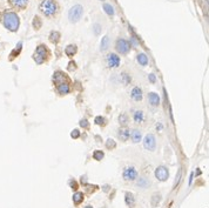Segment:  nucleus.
I'll use <instances>...</instances> for the list:
<instances>
[{
	"label": "nucleus",
	"mask_w": 209,
	"mask_h": 208,
	"mask_svg": "<svg viewBox=\"0 0 209 208\" xmlns=\"http://www.w3.org/2000/svg\"><path fill=\"white\" fill-rule=\"evenodd\" d=\"M2 24L6 28L11 32H17L20 25V20L19 17L14 12H6L4 17H2Z\"/></svg>",
	"instance_id": "nucleus-1"
},
{
	"label": "nucleus",
	"mask_w": 209,
	"mask_h": 208,
	"mask_svg": "<svg viewBox=\"0 0 209 208\" xmlns=\"http://www.w3.org/2000/svg\"><path fill=\"white\" fill-rule=\"evenodd\" d=\"M40 11L46 17H53L58 11V5L54 0H42L40 4Z\"/></svg>",
	"instance_id": "nucleus-2"
},
{
	"label": "nucleus",
	"mask_w": 209,
	"mask_h": 208,
	"mask_svg": "<svg viewBox=\"0 0 209 208\" xmlns=\"http://www.w3.org/2000/svg\"><path fill=\"white\" fill-rule=\"evenodd\" d=\"M83 14V7L81 5H74L68 11V19L71 22H78Z\"/></svg>",
	"instance_id": "nucleus-3"
},
{
	"label": "nucleus",
	"mask_w": 209,
	"mask_h": 208,
	"mask_svg": "<svg viewBox=\"0 0 209 208\" xmlns=\"http://www.w3.org/2000/svg\"><path fill=\"white\" fill-rule=\"evenodd\" d=\"M47 54H48V52H47V48L45 45H39L36 47V53H34V61H36L38 65H41L42 62H45L47 58Z\"/></svg>",
	"instance_id": "nucleus-4"
},
{
	"label": "nucleus",
	"mask_w": 209,
	"mask_h": 208,
	"mask_svg": "<svg viewBox=\"0 0 209 208\" xmlns=\"http://www.w3.org/2000/svg\"><path fill=\"white\" fill-rule=\"evenodd\" d=\"M122 177L126 181H134L135 179L138 178V171L133 167V166L126 167L125 169H123Z\"/></svg>",
	"instance_id": "nucleus-5"
},
{
	"label": "nucleus",
	"mask_w": 209,
	"mask_h": 208,
	"mask_svg": "<svg viewBox=\"0 0 209 208\" xmlns=\"http://www.w3.org/2000/svg\"><path fill=\"white\" fill-rule=\"evenodd\" d=\"M115 48H116V51L119 52L120 54H126V53H128L129 50H131V44H129L126 39H119V40L116 41Z\"/></svg>",
	"instance_id": "nucleus-6"
},
{
	"label": "nucleus",
	"mask_w": 209,
	"mask_h": 208,
	"mask_svg": "<svg viewBox=\"0 0 209 208\" xmlns=\"http://www.w3.org/2000/svg\"><path fill=\"white\" fill-rule=\"evenodd\" d=\"M143 146L148 151H154L156 147V140L153 134H147L143 139Z\"/></svg>",
	"instance_id": "nucleus-7"
},
{
	"label": "nucleus",
	"mask_w": 209,
	"mask_h": 208,
	"mask_svg": "<svg viewBox=\"0 0 209 208\" xmlns=\"http://www.w3.org/2000/svg\"><path fill=\"white\" fill-rule=\"evenodd\" d=\"M155 177L159 181H166L169 177V172L167 167L164 166H159L156 169H155Z\"/></svg>",
	"instance_id": "nucleus-8"
},
{
	"label": "nucleus",
	"mask_w": 209,
	"mask_h": 208,
	"mask_svg": "<svg viewBox=\"0 0 209 208\" xmlns=\"http://www.w3.org/2000/svg\"><path fill=\"white\" fill-rule=\"evenodd\" d=\"M107 65L108 67L111 68H116L119 65H120V58L114 54V53H111L107 56Z\"/></svg>",
	"instance_id": "nucleus-9"
},
{
	"label": "nucleus",
	"mask_w": 209,
	"mask_h": 208,
	"mask_svg": "<svg viewBox=\"0 0 209 208\" xmlns=\"http://www.w3.org/2000/svg\"><path fill=\"white\" fill-rule=\"evenodd\" d=\"M131 97H132V99L135 100V101H141L143 98L142 89H141L140 87H134L132 89V93H131Z\"/></svg>",
	"instance_id": "nucleus-10"
},
{
	"label": "nucleus",
	"mask_w": 209,
	"mask_h": 208,
	"mask_svg": "<svg viewBox=\"0 0 209 208\" xmlns=\"http://www.w3.org/2000/svg\"><path fill=\"white\" fill-rule=\"evenodd\" d=\"M10 2L12 4V6H14L17 8L24 10L28 4V0H10Z\"/></svg>",
	"instance_id": "nucleus-11"
},
{
	"label": "nucleus",
	"mask_w": 209,
	"mask_h": 208,
	"mask_svg": "<svg viewBox=\"0 0 209 208\" xmlns=\"http://www.w3.org/2000/svg\"><path fill=\"white\" fill-rule=\"evenodd\" d=\"M58 92L60 93V94H67V93H69V85H68V82H59L58 84Z\"/></svg>",
	"instance_id": "nucleus-12"
},
{
	"label": "nucleus",
	"mask_w": 209,
	"mask_h": 208,
	"mask_svg": "<svg viewBox=\"0 0 209 208\" xmlns=\"http://www.w3.org/2000/svg\"><path fill=\"white\" fill-rule=\"evenodd\" d=\"M148 100L152 106H159V104H160V97H159V94L154 93V92L148 94Z\"/></svg>",
	"instance_id": "nucleus-13"
},
{
	"label": "nucleus",
	"mask_w": 209,
	"mask_h": 208,
	"mask_svg": "<svg viewBox=\"0 0 209 208\" xmlns=\"http://www.w3.org/2000/svg\"><path fill=\"white\" fill-rule=\"evenodd\" d=\"M133 119L135 123H142L145 120V114L142 111H135L133 113Z\"/></svg>",
	"instance_id": "nucleus-14"
},
{
	"label": "nucleus",
	"mask_w": 209,
	"mask_h": 208,
	"mask_svg": "<svg viewBox=\"0 0 209 208\" xmlns=\"http://www.w3.org/2000/svg\"><path fill=\"white\" fill-rule=\"evenodd\" d=\"M129 137L132 138V141L134 142V143H138V142L141 141V139H142V134H141V132H140L139 129H133Z\"/></svg>",
	"instance_id": "nucleus-15"
},
{
	"label": "nucleus",
	"mask_w": 209,
	"mask_h": 208,
	"mask_svg": "<svg viewBox=\"0 0 209 208\" xmlns=\"http://www.w3.org/2000/svg\"><path fill=\"white\" fill-rule=\"evenodd\" d=\"M125 201H126V205H127L128 207L134 208V206H135V199H134V195H133L132 193H129V192L126 193V195H125Z\"/></svg>",
	"instance_id": "nucleus-16"
},
{
	"label": "nucleus",
	"mask_w": 209,
	"mask_h": 208,
	"mask_svg": "<svg viewBox=\"0 0 209 208\" xmlns=\"http://www.w3.org/2000/svg\"><path fill=\"white\" fill-rule=\"evenodd\" d=\"M108 47H109V38H108V36H105L101 39L100 50H101V52H105V51H107L108 50Z\"/></svg>",
	"instance_id": "nucleus-17"
},
{
	"label": "nucleus",
	"mask_w": 209,
	"mask_h": 208,
	"mask_svg": "<svg viewBox=\"0 0 209 208\" xmlns=\"http://www.w3.org/2000/svg\"><path fill=\"white\" fill-rule=\"evenodd\" d=\"M117 135H119V138H120L122 141H127L129 135H131V133H129L128 129L122 128V129H120V131H119V134H117Z\"/></svg>",
	"instance_id": "nucleus-18"
},
{
	"label": "nucleus",
	"mask_w": 209,
	"mask_h": 208,
	"mask_svg": "<svg viewBox=\"0 0 209 208\" xmlns=\"http://www.w3.org/2000/svg\"><path fill=\"white\" fill-rule=\"evenodd\" d=\"M136 59H138V62L141 65V66H146V65L148 64V56H146L145 53H140Z\"/></svg>",
	"instance_id": "nucleus-19"
},
{
	"label": "nucleus",
	"mask_w": 209,
	"mask_h": 208,
	"mask_svg": "<svg viewBox=\"0 0 209 208\" xmlns=\"http://www.w3.org/2000/svg\"><path fill=\"white\" fill-rule=\"evenodd\" d=\"M65 53H66L68 56H73L75 53H77V46L75 45H68L65 50Z\"/></svg>",
	"instance_id": "nucleus-20"
},
{
	"label": "nucleus",
	"mask_w": 209,
	"mask_h": 208,
	"mask_svg": "<svg viewBox=\"0 0 209 208\" xmlns=\"http://www.w3.org/2000/svg\"><path fill=\"white\" fill-rule=\"evenodd\" d=\"M50 40H51L52 42H54V44L59 42V40H60V33L56 32V31L51 32V34H50Z\"/></svg>",
	"instance_id": "nucleus-21"
},
{
	"label": "nucleus",
	"mask_w": 209,
	"mask_h": 208,
	"mask_svg": "<svg viewBox=\"0 0 209 208\" xmlns=\"http://www.w3.org/2000/svg\"><path fill=\"white\" fill-rule=\"evenodd\" d=\"M103 10H105V12L107 13L108 15H114L115 14V11H114V7H113L111 4H105L103 5Z\"/></svg>",
	"instance_id": "nucleus-22"
},
{
	"label": "nucleus",
	"mask_w": 209,
	"mask_h": 208,
	"mask_svg": "<svg viewBox=\"0 0 209 208\" xmlns=\"http://www.w3.org/2000/svg\"><path fill=\"white\" fill-rule=\"evenodd\" d=\"M82 200H83V194L80 193V192H78V193L73 195V201H74L75 205H79L80 202H82Z\"/></svg>",
	"instance_id": "nucleus-23"
},
{
	"label": "nucleus",
	"mask_w": 209,
	"mask_h": 208,
	"mask_svg": "<svg viewBox=\"0 0 209 208\" xmlns=\"http://www.w3.org/2000/svg\"><path fill=\"white\" fill-rule=\"evenodd\" d=\"M119 122H120V125L121 126H126L128 122V117L127 114H125V113H122V114H120V117H119Z\"/></svg>",
	"instance_id": "nucleus-24"
},
{
	"label": "nucleus",
	"mask_w": 209,
	"mask_h": 208,
	"mask_svg": "<svg viewBox=\"0 0 209 208\" xmlns=\"http://www.w3.org/2000/svg\"><path fill=\"white\" fill-rule=\"evenodd\" d=\"M103 157H105V154H103V152H101V151H95V152L93 153V157H94L95 160H97V161L102 160Z\"/></svg>",
	"instance_id": "nucleus-25"
},
{
	"label": "nucleus",
	"mask_w": 209,
	"mask_h": 208,
	"mask_svg": "<svg viewBox=\"0 0 209 208\" xmlns=\"http://www.w3.org/2000/svg\"><path fill=\"white\" fill-rule=\"evenodd\" d=\"M41 19L39 18V17H34V21H33V26H34V28L36 30H39L41 27Z\"/></svg>",
	"instance_id": "nucleus-26"
},
{
	"label": "nucleus",
	"mask_w": 209,
	"mask_h": 208,
	"mask_svg": "<svg viewBox=\"0 0 209 208\" xmlns=\"http://www.w3.org/2000/svg\"><path fill=\"white\" fill-rule=\"evenodd\" d=\"M115 146H116V143H115V141L114 140H107V142H106V147L109 148V149H113V148H115Z\"/></svg>",
	"instance_id": "nucleus-27"
},
{
	"label": "nucleus",
	"mask_w": 209,
	"mask_h": 208,
	"mask_svg": "<svg viewBox=\"0 0 209 208\" xmlns=\"http://www.w3.org/2000/svg\"><path fill=\"white\" fill-rule=\"evenodd\" d=\"M95 122H97V125H103V123H105V118L97 117V118H95Z\"/></svg>",
	"instance_id": "nucleus-28"
},
{
	"label": "nucleus",
	"mask_w": 209,
	"mask_h": 208,
	"mask_svg": "<svg viewBox=\"0 0 209 208\" xmlns=\"http://www.w3.org/2000/svg\"><path fill=\"white\" fill-rule=\"evenodd\" d=\"M80 126H81L82 128H88L89 123H88V121H87L86 119H82L81 121H80Z\"/></svg>",
	"instance_id": "nucleus-29"
},
{
	"label": "nucleus",
	"mask_w": 209,
	"mask_h": 208,
	"mask_svg": "<svg viewBox=\"0 0 209 208\" xmlns=\"http://www.w3.org/2000/svg\"><path fill=\"white\" fill-rule=\"evenodd\" d=\"M93 28H94V33H95V34H99L100 31H101V26L99 25V24H95V25L93 26Z\"/></svg>",
	"instance_id": "nucleus-30"
},
{
	"label": "nucleus",
	"mask_w": 209,
	"mask_h": 208,
	"mask_svg": "<svg viewBox=\"0 0 209 208\" xmlns=\"http://www.w3.org/2000/svg\"><path fill=\"white\" fill-rule=\"evenodd\" d=\"M71 137L74 138V139H77V138L80 137V132H79L78 129H74V131H73V132L71 133Z\"/></svg>",
	"instance_id": "nucleus-31"
},
{
	"label": "nucleus",
	"mask_w": 209,
	"mask_h": 208,
	"mask_svg": "<svg viewBox=\"0 0 209 208\" xmlns=\"http://www.w3.org/2000/svg\"><path fill=\"white\" fill-rule=\"evenodd\" d=\"M122 79L125 80V84H128V82H131V76L128 75V74H126V73H123L122 74Z\"/></svg>",
	"instance_id": "nucleus-32"
},
{
	"label": "nucleus",
	"mask_w": 209,
	"mask_h": 208,
	"mask_svg": "<svg viewBox=\"0 0 209 208\" xmlns=\"http://www.w3.org/2000/svg\"><path fill=\"white\" fill-rule=\"evenodd\" d=\"M148 78H149V80H150L152 82H155V80H156V78H155V75H154V74H149V75H148Z\"/></svg>",
	"instance_id": "nucleus-33"
},
{
	"label": "nucleus",
	"mask_w": 209,
	"mask_h": 208,
	"mask_svg": "<svg viewBox=\"0 0 209 208\" xmlns=\"http://www.w3.org/2000/svg\"><path fill=\"white\" fill-rule=\"evenodd\" d=\"M180 175H181V171H178V178H176V180H175V185H178V180H180Z\"/></svg>",
	"instance_id": "nucleus-34"
},
{
	"label": "nucleus",
	"mask_w": 209,
	"mask_h": 208,
	"mask_svg": "<svg viewBox=\"0 0 209 208\" xmlns=\"http://www.w3.org/2000/svg\"><path fill=\"white\" fill-rule=\"evenodd\" d=\"M85 208H93V207H92V206H86Z\"/></svg>",
	"instance_id": "nucleus-35"
},
{
	"label": "nucleus",
	"mask_w": 209,
	"mask_h": 208,
	"mask_svg": "<svg viewBox=\"0 0 209 208\" xmlns=\"http://www.w3.org/2000/svg\"><path fill=\"white\" fill-rule=\"evenodd\" d=\"M102 208H107V207H102Z\"/></svg>",
	"instance_id": "nucleus-36"
},
{
	"label": "nucleus",
	"mask_w": 209,
	"mask_h": 208,
	"mask_svg": "<svg viewBox=\"0 0 209 208\" xmlns=\"http://www.w3.org/2000/svg\"><path fill=\"white\" fill-rule=\"evenodd\" d=\"M100 1H103V0H100Z\"/></svg>",
	"instance_id": "nucleus-37"
}]
</instances>
